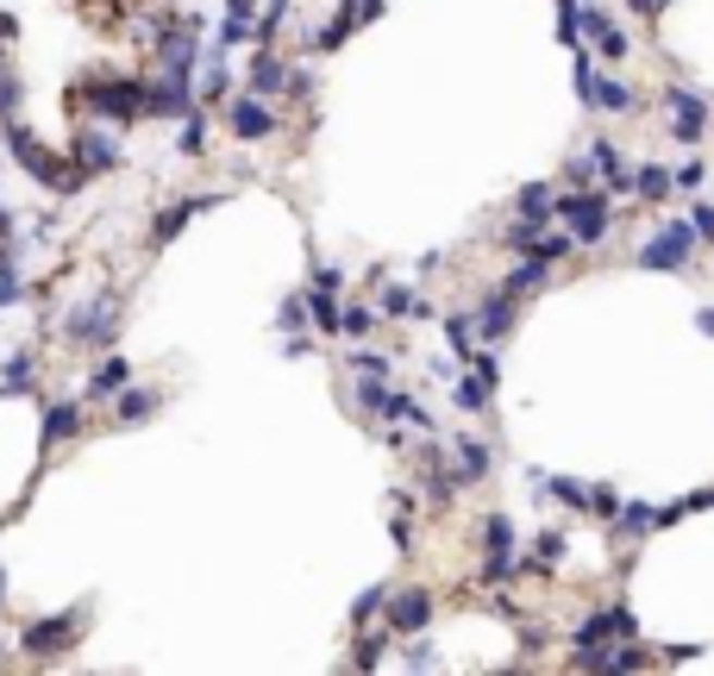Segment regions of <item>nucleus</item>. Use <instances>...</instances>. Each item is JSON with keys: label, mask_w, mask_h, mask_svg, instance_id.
<instances>
[{"label": "nucleus", "mask_w": 714, "mask_h": 676, "mask_svg": "<svg viewBox=\"0 0 714 676\" xmlns=\"http://www.w3.org/2000/svg\"><path fill=\"white\" fill-rule=\"evenodd\" d=\"M0 63H7V38H0Z\"/></svg>", "instance_id": "4be33fe9"}, {"label": "nucleus", "mask_w": 714, "mask_h": 676, "mask_svg": "<svg viewBox=\"0 0 714 676\" xmlns=\"http://www.w3.org/2000/svg\"><path fill=\"white\" fill-rule=\"evenodd\" d=\"M38 389V351H13L0 364V395H32Z\"/></svg>", "instance_id": "ddd939ff"}, {"label": "nucleus", "mask_w": 714, "mask_h": 676, "mask_svg": "<svg viewBox=\"0 0 714 676\" xmlns=\"http://www.w3.org/2000/svg\"><path fill=\"white\" fill-rule=\"evenodd\" d=\"M26 300V275H20V257H0V307H20Z\"/></svg>", "instance_id": "a211bd4d"}, {"label": "nucleus", "mask_w": 714, "mask_h": 676, "mask_svg": "<svg viewBox=\"0 0 714 676\" xmlns=\"http://www.w3.org/2000/svg\"><path fill=\"white\" fill-rule=\"evenodd\" d=\"M207 207H220V195H182V200H170V207L151 220V250H163L170 238H182V225L195 220V213H207Z\"/></svg>", "instance_id": "1a4fd4ad"}, {"label": "nucleus", "mask_w": 714, "mask_h": 676, "mask_svg": "<svg viewBox=\"0 0 714 676\" xmlns=\"http://www.w3.org/2000/svg\"><path fill=\"white\" fill-rule=\"evenodd\" d=\"M226 125H232V138H245V145H263L270 132H276V113H270V100L263 95H232L226 100Z\"/></svg>", "instance_id": "6e6552de"}, {"label": "nucleus", "mask_w": 714, "mask_h": 676, "mask_svg": "<svg viewBox=\"0 0 714 676\" xmlns=\"http://www.w3.org/2000/svg\"><path fill=\"white\" fill-rule=\"evenodd\" d=\"M120 132H126V125L76 113V125H70L63 150H70V163H76V170L95 182V175H107V170H120V163H126V138H120Z\"/></svg>", "instance_id": "39448f33"}, {"label": "nucleus", "mask_w": 714, "mask_h": 676, "mask_svg": "<svg viewBox=\"0 0 714 676\" xmlns=\"http://www.w3.org/2000/svg\"><path fill=\"white\" fill-rule=\"evenodd\" d=\"M188 107H195V75H182V70L145 75V120H182Z\"/></svg>", "instance_id": "0eeeda50"}, {"label": "nucleus", "mask_w": 714, "mask_h": 676, "mask_svg": "<svg viewBox=\"0 0 714 676\" xmlns=\"http://www.w3.org/2000/svg\"><path fill=\"white\" fill-rule=\"evenodd\" d=\"M195 100H201V107H220V100H232V70L220 63V57L201 70V88H195Z\"/></svg>", "instance_id": "2eb2a0df"}, {"label": "nucleus", "mask_w": 714, "mask_h": 676, "mask_svg": "<svg viewBox=\"0 0 714 676\" xmlns=\"http://www.w3.org/2000/svg\"><path fill=\"white\" fill-rule=\"evenodd\" d=\"M0 150H7V157H13V163H20L32 182H38V188H51L57 200H70V195H82V188H88V175L70 163V150H63V145H45V138L26 125V113L0 125Z\"/></svg>", "instance_id": "f257e3e1"}, {"label": "nucleus", "mask_w": 714, "mask_h": 676, "mask_svg": "<svg viewBox=\"0 0 714 676\" xmlns=\"http://www.w3.org/2000/svg\"><path fill=\"white\" fill-rule=\"evenodd\" d=\"M82 626H88V607H63V614H38L13 632V651L32 657V664H57L82 646Z\"/></svg>", "instance_id": "20e7f679"}, {"label": "nucleus", "mask_w": 714, "mask_h": 676, "mask_svg": "<svg viewBox=\"0 0 714 676\" xmlns=\"http://www.w3.org/2000/svg\"><path fill=\"white\" fill-rule=\"evenodd\" d=\"M82 432H88V401L82 395H51V401L38 395V457H45V464L63 457Z\"/></svg>", "instance_id": "423d86ee"}, {"label": "nucleus", "mask_w": 714, "mask_h": 676, "mask_svg": "<svg viewBox=\"0 0 714 676\" xmlns=\"http://www.w3.org/2000/svg\"><path fill=\"white\" fill-rule=\"evenodd\" d=\"M70 107L88 120H113V125H138L145 120V75L126 70H88L70 88Z\"/></svg>", "instance_id": "f03ea898"}, {"label": "nucleus", "mask_w": 714, "mask_h": 676, "mask_svg": "<svg viewBox=\"0 0 714 676\" xmlns=\"http://www.w3.org/2000/svg\"><path fill=\"white\" fill-rule=\"evenodd\" d=\"M245 88H251V95H263V100L288 95V63H282V57H276L270 45H257L251 70H245Z\"/></svg>", "instance_id": "9b49d317"}, {"label": "nucleus", "mask_w": 714, "mask_h": 676, "mask_svg": "<svg viewBox=\"0 0 714 676\" xmlns=\"http://www.w3.org/2000/svg\"><path fill=\"white\" fill-rule=\"evenodd\" d=\"M0 607H7V564H0Z\"/></svg>", "instance_id": "412c9836"}, {"label": "nucleus", "mask_w": 714, "mask_h": 676, "mask_svg": "<svg viewBox=\"0 0 714 676\" xmlns=\"http://www.w3.org/2000/svg\"><path fill=\"white\" fill-rule=\"evenodd\" d=\"M7 657H13V639H7V632H0V664H7Z\"/></svg>", "instance_id": "aec40b11"}, {"label": "nucleus", "mask_w": 714, "mask_h": 676, "mask_svg": "<svg viewBox=\"0 0 714 676\" xmlns=\"http://www.w3.org/2000/svg\"><path fill=\"white\" fill-rule=\"evenodd\" d=\"M63 345L70 351H113L120 345V295L95 288L63 314Z\"/></svg>", "instance_id": "7ed1b4c3"}, {"label": "nucleus", "mask_w": 714, "mask_h": 676, "mask_svg": "<svg viewBox=\"0 0 714 676\" xmlns=\"http://www.w3.org/2000/svg\"><path fill=\"white\" fill-rule=\"evenodd\" d=\"M427 607H433V601L420 595V589H408V595H395V607H389V620H395V632H414V626L427 620Z\"/></svg>", "instance_id": "dca6fc26"}, {"label": "nucleus", "mask_w": 714, "mask_h": 676, "mask_svg": "<svg viewBox=\"0 0 714 676\" xmlns=\"http://www.w3.org/2000/svg\"><path fill=\"white\" fill-rule=\"evenodd\" d=\"M126 382H132V364L120 357V351H101V364H95L88 382H82V401H95V407H101V401H113Z\"/></svg>", "instance_id": "9d476101"}, {"label": "nucleus", "mask_w": 714, "mask_h": 676, "mask_svg": "<svg viewBox=\"0 0 714 676\" xmlns=\"http://www.w3.org/2000/svg\"><path fill=\"white\" fill-rule=\"evenodd\" d=\"M20 113H26V82H20V75L0 63V125L20 120Z\"/></svg>", "instance_id": "f3484780"}, {"label": "nucleus", "mask_w": 714, "mask_h": 676, "mask_svg": "<svg viewBox=\"0 0 714 676\" xmlns=\"http://www.w3.org/2000/svg\"><path fill=\"white\" fill-rule=\"evenodd\" d=\"M226 7H232V13H251V20H257V0H226Z\"/></svg>", "instance_id": "6ab92c4d"}, {"label": "nucleus", "mask_w": 714, "mask_h": 676, "mask_svg": "<svg viewBox=\"0 0 714 676\" xmlns=\"http://www.w3.org/2000/svg\"><path fill=\"white\" fill-rule=\"evenodd\" d=\"M176 150H182V157H201V150H207V113H201V100H195V107L176 120Z\"/></svg>", "instance_id": "4468645a"}, {"label": "nucleus", "mask_w": 714, "mask_h": 676, "mask_svg": "<svg viewBox=\"0 0 714 676\" xmlns=\"http://www.w3.org/2000/svg\"><path fill=\"white\" fill-rule=\"evenodd\" d=\"M157 407H163V389H145V382H126V389L113 395V420H120V426H138V420H151Z\"/></svg>", "instance_id": "f8f14e48"}]
</instances>
